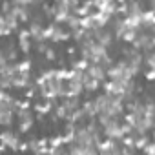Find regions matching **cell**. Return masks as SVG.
Returning <instances> with one entry per match:
<instances>
[{"label": "cell", "mask_w": 155, "mask_h": 155, "mask_svg": "<svg viewBox=\"0 0 155 155\" xmlns=\"http://www.w3.org/2000/svg\"><path fill=\"white\" fill-rule=\"evenodd\" d=\"M150 142H151L150 135H135V150H140L142 151Z\"/></svg>", "instance_id": "2e32d148"}, {"label": "cell", "mask_w": 155, "mask_h": 155, "mask_svg": "<svg viewBox=\"0 0 155 155\" xmlns=\"http://www.w3.org/2000/svg\"><path fill=\"white\" fill-rule=\"evenodd\" d=\"M69 155H101L99 148L95 144H81V142H71L66 146Z\"/></svg>", "instance_id": "8992f818"}, {"label": "cell", "mask_w": 155, "mask_h": 155, "mask_svg": "<svg viewBox=\"0 0 155 155\" xmlns=\"http://www.w3.org/2000/svg\"><path fill=\"white\" fill-rule=\"evenodd\" d=\"M93 40L99 42V44H102L104 48H110V46L113 44V40H115V35H113V31H111L110 28L95 29V31H93Z\"/></svg>", "instance_id": "9c48e42d"}, {"label": "cell", "mask_w": 155, "mask_h": 155, "mask_svg": "<svg viewBox=\"0 0 155 155\" xmlns=\"http://www.w3.org/2000/svg\"><path fill=\"white\" fill-rule=\"evenodd\" d=\"M144 79L148 82H155V69H146L144 71Z\"/></svg>", "instance_id": "ffe728a7"}, {"label": "cell", "mask_w": 155, "mask_h": 155, "mask_svg": "<svg viewBox=\"0 0 155 155\" xmlns=\"http://www.w3.org/2000/svg\"><path fill=\"white\" fill-rule=\"evenodd\" d=\"M71 40V31L64 26V24H55V29H53V35L49 38L51 44H62V42H68Z\"/></svg>", "instance_id": "52a82bcc"}, {"label": "cell", "mask_w": 155, "mask_h": 155, "mask_svg": "<svg viewBox=\"0 0 155 155\" xmlns=\"http://www.w3.org/2000/svg\"><path fill=\"white\" fill-rule=\"evenodd\" d=\"M18 31H20V20L13 13V6H11V11L0 13V35H2V37H9V35L18 33Z\"/></svg>", "instance_id": "7a4b0ae2"}, {"label": "cell", "mask_w": 155, "mask_h": 155, "mask_svg": "<svg viewBox=\"0 0 155 155\" xmlns=\"http://www.w3.org/2000/svg\"><path fill=\"white\" fill-rule=\"evenodd\" d=\"M144 66L146 69H155V51L144 53Z\"/></svg>", "instance_id": "e0dca14e"}, {"label": "cell", "mask_w": 155, "mask_h": 155, "mask_svg": "<svg viewBox=\"0 0 155 155\" xmlns=\"http://www.w3.org/2000/svg\"><path fill=\"white\" fill-rule=\"evenodd\" d=\"M55 110V102L53 101H46V99H37L33 102V111L40 117H49Z\"/></svg>", "instance_id": "ba28073f"}, {"label": "cell", "mask_w": 155, "mask_h": 155, "mask_svg": "<svg viewBox=\"0 0 155 155\" xmlns=\"http://www.w3.org/2000/svg\"><path fill=\"white\" fill-rule=\"evenodd\" d=\"M142 155H144V153H142Z\"/></svg>", "instance_id": "603a6c76"}, {"label": "cell", "mask_w": 155, "mask_h": 155, "mask_svg": "<svg viewBox=\"0 0 155 155\" xmlns=\"http://www.w3.org/2000/svg\"><path fill=\"white\" fill-rule=\"evenodd\" d=\"M18 151H22V153H26V151H29V142H20V148H18Z\"/></svg>", "instance_id": "44dd1931"}, {"label": "cell", "mask_w": 155, "mask_h": 155, "mask_svg": "<svg viewBox=\"0 0 155 155\" xmlns=\"http://www.w3.org/2000/svg\"><path fill=\"white\" fill-rule=\"evenodd\" d=\"M108 81H133L122 58L117 60V62L108 69Z\"/></svg>", "instance_id": "5b68a950"}, {"label": "cell", "mask_w": 155, "mask_h": 155, "mask_svg": "<svg viewBox=\"0 0 155 155\" xmlns=\"http://www.w3.org/2000/svg\"><path fill=\"white\" fill-rule=\"evenodd\" d=\"M101 88H102V82H99L97 79H93V77H90L88 73H84V90H86L88 95L97 93Z\"/></svg>", "instance_id": "4fadbf2b"}, {"label": "cell", "mask_w": 155, "mask_h": 155, "mask_svg": "<svg viewBox=\"0 0 155 155\" xmlns=\"http://www.w3.org/2000/svg\"><path fill=\"white\" fill-rule=\"evenodd\" d=\"M17 46H18V49H20L22 55H29V51L33 49L35 42L31 38H28V40H17Z\"/></svg>", "instance_id": "9a60e30c"}, {"label": "cell", "mask_w": 155, "mask_h": 155, "mask_svg": "<svg viewBox=\"0 0 155 155\" xmlns=\"http://www.w3.org/2000/svg\"><path fill=\"white\" fill-rule=\"evenodd\" d=\"M18 97H15L9 91H0V108H8L13 111H18Z\"/></svg>", "instance_id": "30bf717a"}, {"label": "cell", "mask_w": 155, "mask_h": 155, "mask_svg": "<svg viewBox=\"0 0 155 155\" xmlns=\"http://www.w3.org/2000/svg\"><path fill=\"white\" fill-rule=\"evenodd\" d=\"M90 77H93V79H97L99 82H106L108 81V69L106 68H102L101 64H90V68H88V71H86Z\"/></svg>", "instance_id": "8fae6325"}, {"label": "cell", "mask_w": 155, "mask_h": 155, "mask_svg": "<svg viewBox=\"0 0 155 155\" xmlns=\"http://www.w3.org/2000/svg\"><path fill=\"white\" fill-rule=\"evenodd\" d=\"M31 69H33V62H31L29 57L20 58L17 62V75H20V73H31Z\"/></svg>", "instance_id": "5bb4252c"}, {"label": "cell", "mask_w": 155, "mask_h": 155, "mask_svg": "<svg viewBox=\"0 0 155 155\" xmlns=\"http://www.w3.org/2000/svg\"><path fill=\"white\" fill-rule=\"evenodd\" d=\"M37 122V113L33 110H18L17 111V130L18 133H29Z\"/></svg>", "instance_id": "3957f363"}, {"label": "cell", "mask_w": 155, "mask_h": 155, "mask_svg": "<svg viewBox=\"0 0 155 155\" xmlns=\"http://www.w3.org/2000/svg\"><path fill=\"white\" fill-rule=\"evenodd\" d=\"M0 140H2V146H0V150L6 151V150H11V151H18L20 148V139H18V133L11 128L4 130L2 131V137H0Z\"/></svg>", "instance_id": "277c9868"}, {"label": "cell", "mask_w": 155, "mask_h": 155, "mask_svg": "<svg viewBox=\"0 0 155 155\" xmlns=\"http://www.w3.org/2000/svg\"><path fill=\"white\" fill-rule=\"evenodd\" d=\"M81 2H71V0H57L51 4L53 9V20L55 24H66L71 15H75V9L79 8Z\"/></svg>", "instance_id": "6da1fadb"}, {"label": "cell", "mask_w": 155, "mask_h": 155, "mask_svg": "<svg viewBox=\"0 0 155 155\" xmlns=\"http://www.w3.org/2000/svg\"><path fill=\"white\" fill-rule=\"evenodd\" d=\"M142 153H144V155H155V140H153V139H151V142L142 150Z\"/></svg>", "instance_id": "d6986e66"}, {"label": "cell", "mask_w": 155, "mask_h": 155, "mask_svg": "<svg viewBox=\"0 0 155 155\" xmlns=\"http://www.w3.org/2000/svg\"><path fill=\"white\" fill-rule=\"evenodd\" d=\"M151 139H153V140H155V130H153V135H151Z\"/></svg>", "instance_id": "7402d4cb"}, {"label": "cell", "mask_w": 155, "mask_h": 155, "mask_svg": "<svg viewBox=\"0 0 155 155\" xmlns=\"http://www.w3.org/2000/svg\"><path fill=\"white\" fill-rule=\"evenodd\" d=\"M17 120V111L8 110V108H0V124L4 126V130L11 128Z\"/></svg>", "instance_id": "7c38bea8"}, {"label": "cell", "mask_w": 155, "mask_h": 155, "mask_svg": "<svg viewBox=\"0 0 155 155\" xmlns=\"http://www.w3.org/2000/svg\"><path fill=\"white\" fill-rule=\"evenodd\" d=\"M44 58H46L48 62H55V60L58 58V53H57V49H53V48H49V49L46 51V55H44Z\"/></svg>", "instance_id": "ac0fdd59"}]
</instances>
